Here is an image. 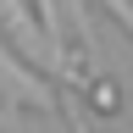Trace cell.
Here are the masks:
<instances>
[{"label": "cell", "instance_id": "3", "mask_svg": "<svg viewBox=\"0 0 133 133\" xmlns=\"http://www.w3.org/2000/svg\"><path fill=\"white\" fill-rule=\"evenodd\" d=\"M89 100H94V111H100V116H116V111H122V94H116V83H111V78H100L94 89H89Z\"/></svg>", "mask_w": 133, "mask_h": 133}, {"label": "cell", "instance_id": "4", "mask_svg": "<svg viewBox=\"0 0 133 133\" xmlns=\"http://www.w3.org/2000/svg\"><path fill=\"white\" fill-rule=\"evenodd\" d=\"M100 6H105V11L116 17V22H122V33L133 39V0H100Z\"/></svg>", "mask_w": 133, "mask_h": 133}, {"label": "cell", "instance_id": "2", "mask_svg": "<svg viewBox=\"0 0 133 133\" xmlns=\"http://www.w3.org/2000/svg\"><path fill=\"white\" fill-rule=\"evenodd\" d=\"M0 22L17 33V44H22V50H44V61L56 66V78H61V61L50 56V44H44V28H39V17L28 11V0H0Z\"/></svg>", "mask_w": 133, "mask_h": 133}, {"label": "cell", "instance_id": "1", "mask_svg": "<svg viewBox=\"0 0 133 133\" xmlns=\"http://www.w3.org/2000/svg\"><path fill=\"white\" fill-rule=\"evenodd\" d=\"M0 89H6L11 105H39V111H50V105L61 100V89H56L50 78H39L28 61H17L6 39H0Z\"/></svg>", "mask_w": 133, "mask_h": 133}]
</instances>
